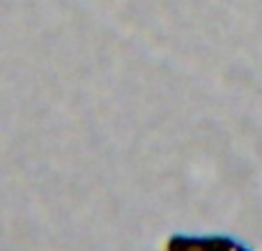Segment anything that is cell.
Wrapping results in <instances>:
<instances>
[{"mask_svg":"<svg viewBox=\"0 0 262 251\" xmlns=\"http://www.w3.org/2000/svg\"><path fill=\"white\" fill-rule=\"evenodd\" d=\"M170 251H244L226 240H172Z\"/></svg>","mask_w":262,"mask_h":251,"instance_id":"1","label":"cell"}]
</instances>
